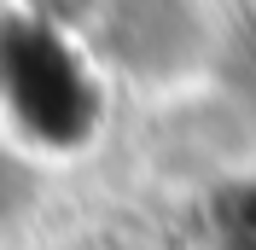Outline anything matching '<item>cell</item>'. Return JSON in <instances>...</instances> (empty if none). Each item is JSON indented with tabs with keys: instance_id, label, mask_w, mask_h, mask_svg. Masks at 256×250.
Instances as JSON below:
<instances>
[{
	"instance_id": "1",
	"label": "cell",
	"mask_w": 256,
	"mask_h": 250,
	"mask_svg": "<svg viewBox=\"0 0 256 250\" xmlns=\"http://www.w3.org/2000/svg\"><path fill=\"white\" fill-rule=\"evenodd\" d=\"M216 233H222V250H256V186H239L222 198Z\"/></svg>"
}]
</instances>
